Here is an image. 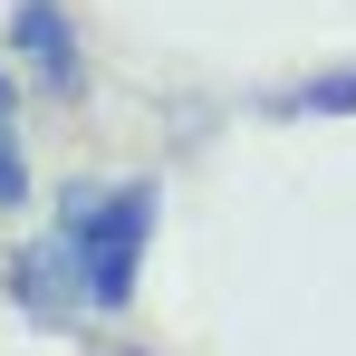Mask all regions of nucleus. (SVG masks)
Here are the masks:
<instances>
[{"label":"nucleus","instance_id":"1","mask_svg":"<svg viewBox=\"0 0 356 356\" xmlns=\"http://www.w3.org/2000/svg\"><path fill=\"white\" fill-rule=\"evenodd\" d=\"M154 222H164V183L154 174H116V183H67L58 212H49V270L58 289L87 308V318H125L135 289H145V250H154Z\"/></svg>","mask_w":356,"mask_h":356},{"label":"nucleus","instance_id":"2","mask_svg":"<svg viewBox=\"0 0 356 356\" xmlns=\"http://www.w3.org/2000/svg\"><path fill=\"white\" fill-rule=\"evenodd\" d=\"M10 77H29L39 97H87V29L67 19V0H10V39H0Z\"/></svg>","mask_w":356,"mask_h":356},{"label":"nucleus","instance_id":"3","mask_svg":"<svg viewBox=\"0 0 356 356\" xmlns=\"http://www.w3.org/2000/svg\"><path fill=\"white\" fill-rule=\"evenodd\" d=\"M270 116H356V67H318L270 97Z\"/></svg>","mask_w":356,"mask_h":356},{"label":"nucleus","instance_id":"4","mask_svg":"<svg viewBox=\"0 0 356 356\" xmlns=\"http://www.w3.org/2000/svg\"><path fill=\"white\" fill-rule=\"evenodd\" d=\"M29 212V154H19V125L0 116V222Z\"/></svg>","mask_w":356,"mask_h":356},{"label":"nucleus","instance_id":"5","mask_svg":"<svg viewBox=\"0 0 356 356\" xmlns=\"http://www.w3.org/2000/svg\"><path fill=\"white\" fill-rule=\"evenodd\" d=\"M10 106H19V77H10V58H0V116H10Z\"/></svg>","mask_w":356,"mask_h":356}]
</instances>
